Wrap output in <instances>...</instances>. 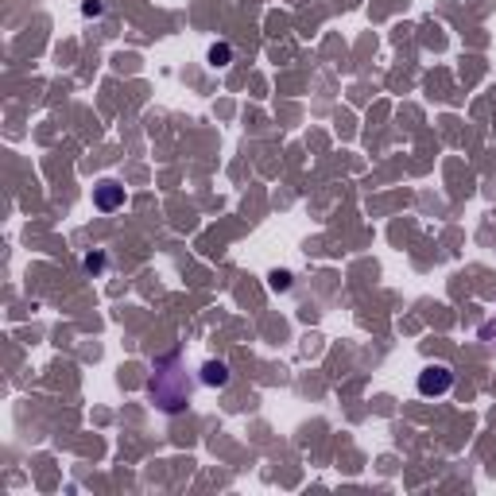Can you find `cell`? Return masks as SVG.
<instances>
[{
    "mask_svg": "<svg viewBox=\"0 0 496 496\" xmlns=\"http://www.w3.org/2000/svg\"><path fill=\"white\" fill-rule=\"evenodd\" d=\"M450 384H454V372L446 369V365H431V369H423L419 372V396H446L450 392Z\"/></svg>",
    "mask_w": 496,
    "mask_h": 496,
    "instance_id": "1",
    "label": "cell"
},
{
    "mask_svg": "<svg viewBox=\"0 0 496 496\" xmlns=\"http://www.w3.org/2000/svg\"><path fill=\"white\" fill-rule=\"evenodd\" d=\"M202 380H206L209 388H225L229 384V369L221 361H206V369H202Z\"/></svg>",
    "mask_w": 496,
    "mask_h": 496,
    "instance_id": "2",
    "label": "cell"
},
{
    "mask_svg": "<svg viewBox=\"0 0 496 496\" xmlns=\"http://www.w3.org/2000/svg\"><path fill=\"white\" fill-rule=\"evenodd\" d=\"M209 58H214L217 66H225V63H229V47H225V43H221V47H214V51H209Z\"/></svg>",
    "mask_w": 496,
    "mask_h": 496,
    "instance_id": "4",
    "label": "cell"
},
{
    "mask_svg": "<svg viewBox=\"0 0 496 496\" xmlns=\"http://www.w3.org/2000/svg\"><path fill=\"white\" fill-rule=\"evenodd\" d=\"M120 198H125V194H120L117 182H101V190H97V206H101V209H113Z\"/></svg>",
    "mask_w": 496,
    "mask_h": 496,
    "instance_id": "3",
    "label": "cell"
},
{
    "mask_svg": "<svg viewBox=\"0 0 496 496\" xmlns=\"http://www.w3.org/2000/svg\"><path fill=\"white\" fill-rule=\"evenodd\" d=\"M271 287H275V291H287L291 280H287V275H275V280H271Z\"/></svg>",
    "mask_w": 496,
    "mask_h": 496,
    "instance_id": "5",
    "label": "cell"
}]
</instances>
